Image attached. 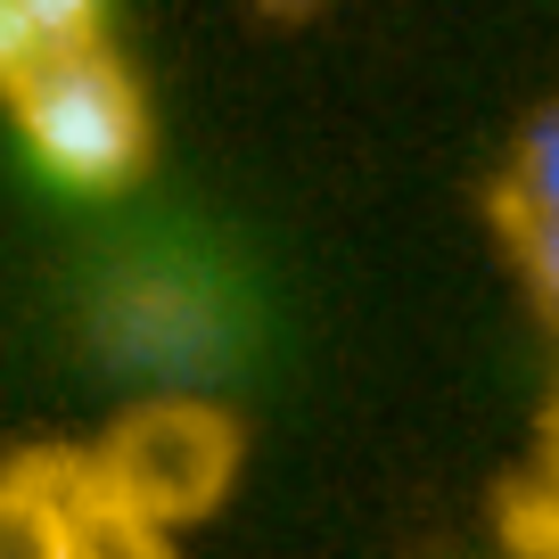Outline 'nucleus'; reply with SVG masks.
<instances>
[{"label":"nucleus","mask_w":559,"mask_h":559,"mask_svg":"<svg viewBox=\"0 0 559 559\" xmlns=\"http://www.w3.org/2000/svg\"><path fill=\"white\" fill-rule=\"evenodd\" d=\"M0 107H9V132L34 157V174L74 190V198H116L148 174L157 116H148L140 74L107 50V34L25 58L0 83Z\"/></svg>","instance_id":"obj_1"},{"label":"nucleus","mask_w":559,"mask_h":559,"mask_svg":"<svg viewBox=\"0 0 559 559\" xmlns=\"http://www.w3.org/2000/svg\"><path fill=\"white\" fill-rule=\"evenodd\" d=\"M91 453H99L123 519L148 535V551H157L174 526L206 519V510L230 493V477H239V428H230L214 403L157 395V403H132Z\"/></svg>","instance_id":"obj_2"},{"label":"nucleus","mask_w":559,"mask_h":559,"mask_svg":"<svg viewBox=\"0 0 559 559\" xmlns=\"http://www.w3.org/2000/svg\"><path fill=\"white\" fill-rule=\"evenodd\" d=\"M91 551H148L123 519L91 444H41L0 461V559H91Z\"/></svg>","instance_id":"obj_3"},{"label":"nucleus","mask_w":559,"mask_h":559,"mask_svg":"<svg viewBox=\"0 0 559 559\" xmlns=\"http://www.w3.org/2000/svg\"><path fill=\"white\" fill-rule=\"evenodd\" d=\"M543 214H559V99H543L510 132L502 174H493V230L543 223Z\"/></svg>","instance_id":"obj_4"},{"label":"nucleus","mask_w":559,"mask_h":559,"mask_svg":"<svg viewBox=\"0 0 559 559\" xmlns=\"http://www.w3.org/2000/svg\"><path fill=\"white\" fill-rule=\"evenodd\" d=\"M502 247H510V263H519L526 297H535V313L559 330V214H543V223L502 230Z\"/></svg>","instance_id":"obj_5"},{"label":"nucleus","mask_w":559,"mask_h":559,"mask_svg":"<svg viewBox=\"0 0 559 559\" xmlns=\"http://www.w3.org/2000/svg\"><path fill=\"white\" fill-rule=\"evenodd\" d=\"M25 25H34L41 50H58V41H99L107 34V0H9Z\"/></svg>","instance_id":"obj_6"},{"label":"nucleus","mask_w":559,"mask_h":559,"mask_svg":"<svg viewBox=\"0 0 559 559\" xmlns=\"http://www.w3.org/2000/svg\"><path fill=\"white\" fill-rule=\"evenodd\" d=\"M25 58H41V41H34V25H25L17 9L0 0V83H9V74H17Z\"/></svg>","instance_id":"obj_7"},{"label":"nucleus","mask_w":559,"mask_h":559,"mask_svg":"<svg viewBox=\"0 0 559 559\" xmlns=\"http://www.w3.org/2000/svg\"><path fill=\"white\" fill-rule=\"evenodd\" d=\"M263 17H313V9H330V0H255Z\"/></svg>","instance_id":"obj_8"}]
</instances>
